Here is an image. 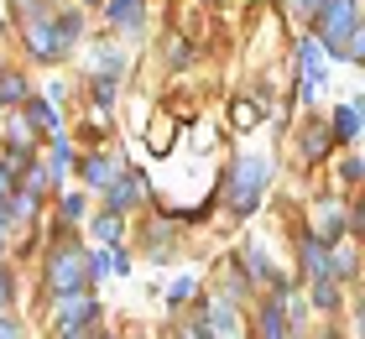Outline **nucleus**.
<instances>
[{"label":"nucleus","mask_w":365,"mask_h":339,"mask_svg":"<svg viewBox=\"0 0 365 339\" xmlns=\"http://www.w3.org/2000/svg\"><path fill=\"white\" fill-rule=\"evenodd\" d=\"M272 173H277V167L267 157H240L235 167H230V183H225V209L235 219L256 214L261 198H267V188H272Z\"/></svg>","instance_id":"1"},{"label":"nucleus","mask_w":365,"mask_h":339,"mask_svg":"<svg viewBox=\"0 0 365 339\" xmlns=\"http://www.w3.org/2000/svg\"><path fill=\"white\" fill-rule=\"evenodd\" d=\"M42 287H47V298H73V293H89L94 287V271H89V251L84 246H53L47 251V277H42Z\"/></svg>","instance_id":"2"},{"label":"nucleus","mask_w":365,"mask_h":339,"mask_svg":"<svg viewBox=\"0 0 365 339\" xmlns=\"http://www.w3.org/2000/svg\"><path fill=\"white\" fill-rule=\"evenodd\" d=\"M355 21H360V0H324V6L313 11V37H319L324 53L339 58V47H344Z\"/></svg>","instance_id":"3"},{"label":"nucleus","mask_w":365,"mask_h":339,"mask_svg":"<svg viewBox=\"0 0 365 339\" xmlns=\"http://www.w3.org/2000/svg\"><path fill=\"white\" fill-rule=\"evenodd\" d=\"M26 53L37 58V63H58L68 47H63V37H58V26H53V6L47 0H26Z\"/></svg>","instance_id":"4"},{"label":"nucleus","mask_w":365,"mask_h":339,"mask_svg":"<svg viewBox=\"0 0 365 339\" xmlns=\"http://www.w3.org/2000/svg\"><path fill=\"white\" fill-rule=\"evenodd\" d=\"M99 303H94V293H73V298H58V313H53V334H63V339H78V334H99Z\"/></svg>","instance_id":"5"},{"label":"nucleus","mask_w":365,"mask_h":339,"mask_svg":"<svg viewBox=\"0 0 365 339\" xmlns=\"http://www.w3.org/2000/svg\"><path fill=\"white\" fill-rule=\"evenodd\" d=\"M261 339H282V334H297L292 329V318H287V287H272L267 298H261V308H256V329Z\"/></svg>","instance_id":"6"},{"label":"nucleus","mask_w":365,"mask_h":339,"mask_svg":"<svg viewBox=\"0 0 365 339\" xmlns=\"http://www.w3.org/2000/svg\"><path fill=\"white\" fill-rule=\"evenodd\" d=\"M204 334H209V339L251 334V329H245V313H240V303H230V298H209V303H204Z\"/></svg>","instance_id":"7"},{"label":"nucleus","mask_w":365,"mask_h":339,"mask_svg":"<svg viewBox=\"0 0 365 339\" xmlns=\"http://www.w3.org/2000/svg\"><path fill=\"white\" fill-rule=\"evenodd\" d=\"M297 266H303V282H313V277H334L329 271V241L319 230H303L297 235ZM339 282V277H334Z\"/></svg>","instance_id":"8"},{"label":"nucleus","mask_w":365,"mask_h":339,"mask_svg":"<svg viewBox=\"0 0 365 339\" xmlns=\"http://www.w3.org/2000/svg\"><path fill=\"white\" fill-rule=\"evenodd\" d=\"M329 63L319 53V37H297V89H324Z\"/></svg>","instance_id":"9"},{"label":"nucleus","mask_w":365,"mask_h":339,"mask_svg":"<svg viewBox=\"0 0 365 339\" xmlns=\"http://www.w3.org/2000/svg\"><path fill=\"white\" fill-rule=\"evenodd\" d=\"M141 203H146V178H141V173H125V167H120V178L105 188V209L130 214V209H141Z\"/></svg>","instance_id":"10"},{"label":"nucleus","mask_w":365,"mask_h":339,"mask_svg":"<svg viewBox=\"0 0 365 339\" xmlns=\"http://www.w3.org/2000/svg\"><path fill=\"white\" fill-rule=\"evenodd\" d=\"M235 261L245 266V277H251L256 287H282V277H277V266L267 261V246H261V241H245Z\"/></svg>","instance_id":"11"},{"label":"nucleus","mask_w":365,"mask_h":339,"mask_svg":"<svg viewBox=\"0 0 365 339\" xmlns=\"http://www.w3.org/2000/svg\"><path fill=\"white\" fill-rule=\"evenodd\" d=\"M78 173H84L89 188H110V183L120 178V157H115V151H89V157L78 162Z\"/></svg>","instance_id":"12"},{"label":"nucleus","mask_w":365,"mask_h":339,"mask_svg":"<svg viewBox=\"0 0 365 339\" xmlns=\"http://www.w3.org/2000/svg\"><path fill=\"white\" fill-rule=\"evenodd\" d=\"M99 6H105V21L120 31H141L146 21V0H99Z\"/></svg>","instance_id":"13"},{"label":"nucleus","mask_w":365,"mask_h":339,"mask_svg":"<svg viewBox=\"0 0 365 339\" xmlns=\"http://www.w3.org/2000/svg\"><path fill=\"white\" fill-rule=\"evenodd\" d=\"M313 230H319L324 241H339V235H344V203L334 193L319 198V209H313Z\"/></svg>","instance_id":"14"},{"label":"nucleus","mask_w":365,"mask_h":339,"mask_svg":"<svg viewBox=\"0 0 365 339\" xmlns=\"http://www.w3.org/2000/svg\"><path fill=\"white\" fill-rule=\"evenodd\" d=\"M0 121H6V126H0V136H6L11 151H31V141H37V126H26V110H21V105H16L11 115H0Z\"/></svg>","instance_id":"15"},{"label":"nucleus","mask_w":365,"mask_h":339,"mask_svg":"<svg viewBox=\"0 0 365 339\" xmlns=\"http://www.w3.org/2000/svg\"><path fill=\"white\" fill-rule=\"evenodd\" d=\"M89 230H94L99 246H120V241H125V214H120V209H99V214L89 219Z\"/></svg>","instance_id":"16"},{"label":"nucleus","mask_w":365,"mask_h":339,"mask_svg":"<svg viewBox=\"0 0 365 339\" xmlns=\"http://www.w3.org/2000/svg\"><path fill=\"white\" fill-rule=\"evenodd\" d=\"M42 167H47V178H53V188H58L63 178H68V167H78V151H73L68 136H53V157H47Z\"/></svg>","instance_id":"17"},{"label":"nucleus","mask_w":365,"mask_h":339,"mask_svg":"<svg viewBox=\"0 0 365 339\" xmlns=\"http://www.w3.org/2000/svg\"><path fill=\"white\" fill-rule=\"evenodd\" d=\"M53 26H58L63 47H78V42H84V6H63V11H53Z\"/></svg>","instance_id":"18"},{"label":"nucleus","mask_w":365,"mask_h":339,"mask_svg":"<svg viewBox=\"0 0 365 339\" xmlns=\"http://www.w3.org/2000/svg\"><path fill=\"white\" fill-rule=\"evenodd\" d=\"M329 271H334L339 282H350L355 271H360V261H355V246L344 241V235H339V241H329Z\"/></svg>","instance_id":"19"},{"label":"nucleus","mask_w":365,"mask_h":339,"mask_svg":"<svg viewBox=\"0 0 365 339\" xmlns=\"http://www.w3.org/2000/svg\"><path fill=\"white\" fill-rule=\"evenodd\" d=\"M26 121L31 126H37L42 136H63V121H58V115H53V105H47V99H37V94H26Z\"/></svg>","instance_id":"20"},{"label":"nucleus","mask_w":365,"mask_h":339,"mask_svg":"<svg viewBox=\"0 0 365 339\" xmlns=\"http://www.w3.org/2000/svg\"><path fill=\"white\" fill-rule=\"evenodd\" d=\"M360 110H355V99H350V105H339L334 115H329V131H334V141H344V146H350L355 141V136H360Z\"/></svg>","instance_id":"21"},{"label":"nucleus","mask_w":365,"mask_h":339,"mask_svg":"<svg viewBox=\"0 0 365 339\" xmlns=\"http://www.w3.org/2000/svg\"><path fill=\"white\" fill-rule=\"evenodd\" d=\"M329 146H334V131H329V121H308V131H303V162H319Z\"/></svg>","instance_id":"22"},{"label":"nucleus","mask_w":365,"mask_h":339,"mask_svg":"<svg viewBox=\"0 0 365 339\" xmlns=\"http://www.w3.org/2000/svg\"><path fill=\"white\" fill-rule=\"evenodd\" d=\"M303 287H308V298H313V308H319V313H334L339 308V282L334 277H313Z\"/></svg>","instance_id":"23"},{"label":"nucleus","mask_w":365,"mask_h":339,"mask_svg":"<svg viewBox=\"0 0 365 339\" xmlns=\"http://www.w3.org/2000/svg\"><path fill=\"white\" fill-rule=\"evenodd\" d=\"M89 271H94V277H110V271H115V277H120V271H130V256H125V251H94V256H89Z\"/></svg>","instance_id":"24"},{"label":"nucleus","mask_w":365,"mask_h":339,"mask_svg":"<svg viewBox=\"0 0 365 339\" xmlns=\"http://www.w3.org/2000/svg\"><path fill=\"white\" fill-rule=\"evenodd\" d=\"M0 105H26V79L16 74V68L0 74Z\"/></svg>","instance_id":"25"},{"label":"nucleus","mask_w":365,"mask_h":339,"mask_svg":"<svg viewBox=\"0 0 365 339\" xmlns=\"http://www.w3.org/2000/svg\"><path fill=\"white\" fill-rule=\"evenodd\" d=\"M339 58H344V63H365V16H360V21L350 26V37H344Z\"/></svg>","instance_id":"26"},{"label":"nucleus","mask_w":365,"mask_h":339,"mask_svg":"<svg viewBox=\"0 0 365 339\" xmlns=\"http://www.w3.org/2000/svg\"><path fill=\"white\" fill-rule=\"evenodd\" d=\"M84 214H89V198L84 193H63L58 198V219H63V225H78Z\"/></svg>","instance_id":"27"},{"label":"nucleus","mask_w":365,"mask_h":339,"mask_svg":"<svg viewBox=\"0 0 365 339\" xmlns=\"http://www.w3.org/2000/svg\"><path fill=\"white\" fill-rule=\"evenodd\" d=\"M89 94H94V105L105 110V105H115V94H120V84H115L110 74H94V79H89Z\"/></svg>","instance_id":"28"},{"label":"nucleus","mask_w":365,"mask_h":339,"mask_svg":"<svg viewBox=\"0 0 365 339\" xmlns=\"http://www.w3.org/2000/svg\"><path fill=\"white\" fill-rule=\"evenodd\" d=\"M339 183H350V188L365 183V157H360V151H344V157H339Z\"/></svg>","instance_id":"29"},{"label":"nucleus","mask_w":365,"mask_h":339,"mask_svg":"<svg viewBox=\"0 0 365 339\" xmlns=\"http://www.w3.org/2000/svg\"><path fill=\"white\" fill-rule=\"evenodd\" d=\"M230 121H235V131H251V126L261 121L256 99H235V105H230Z\"/></svg>","instance_id":"30"},{"label":"nucleus","mask_w":365,"mask_h":339,"mask_svg":"<svg viewBox=\"0 0 365 339\" xmlns=\"http://www.w3.org/2000/svg\"><path fill=\"white\" fill-rule=\"evenodd\" d=\"M188 298H198V277H178V282L168 287V308H182Z\"/></svg>","instance_id":"31"},{"label":"nucleus","mask_w":365,"mask_h":339,"mask_svg":"<svg viewBox=\"0 0 365 339\" xmlns=\"http://www.w3.org/2000/svg\"><path fill=\"white\" fill-rule=\"evenodd\" d=\"M16 334H26V329H21V318H16L11 308H0V339H16Z\"/></svg>","instance_id":"32"},{"label":"nucleus","mask_w":365,"mask_h":339,"mask_svg":"<svg viewBox=\"0 0 365 339\" xmlns=\"http://www.w3.org/2000/svg\"><path fill=\"white\" fill-rule=\"evenodd\" d=\"M324 0H287V11L297 16V21H313V11H319Z\"/></svg>","instance_id":"33"},{"label":"nucleus","mask_w":365,"mask_h":339,"mask_svg":"<svg viewBox=\"0 0 365 339\" xmlns=\"http://www.w3.org/2000/svg\"><path fill=\"white\" fill-rule=\"evenodd\" d=\"M11 193H16V173H11L6 162H0V198H11Z\"/></svg>","instance_id":"34"},{"label":"nucleus","mask_w":365,"mask_h":339,"mask_svg":"<svg viewBox=\"0 0 365 339\" xmlns=\"http://www.w3.org/2000/svg\"><path fill=\"white\" fill-rule=\"evenodd\" d=\"M350 230H355V235H365V193H360V203L350 209Z\"/></svg>","instance_id":"35"},{"label":"nucleus","mask_w":365,"mask_h":339,"mask_svg":"<svg viewBox=\"0 0 365 339\" xmlns=\"http://www.w3.org/2000/svg\"><path fill=\"white\" fill-rule=\"evenodd\" d=\"M0 308H11V271H6V261H0Z\"/></svg>","instance_id":"36"},{"label":"nucleus","mask_w":365,"mask_h":339,"mask_svg":"<svg viewBox=\"0 0 365 339\" xmlns=\"http://www.w3.org/2000/svg\"><path fill=\"white\" fill-rule=\"evenodd\" d=\"M0 256H6V230H0Z\"/></svg>","instance_id":"37"},{"label":"nucleus","mask_w":365,"mask_h":339,"mask_svg":"<svg viewBox=\"0 0 365 339\" xmlns=\"http://www.w3.org/2000/svg\"><path fill=\"white\" fill-rule=\"evenodd\" d=\"M73 6H99V0H73Z\"/></svg>","instance_id":"38"},{"label":"nucleus","mask_w":365,"mask_h":339,"mask_svg":"<svg viewBox=\"0 0 365 339\" xmlns=\"http://www.w3.org/2000/svg\"><path fill=\"white\" fill-rule=\"evenodd\" d=\"M16 6H26V0H16Z\"/></svg>","instance_id":"39"},{"label":"nucleus","mask_w":365,"mask_h":339,"mask_svg":"<svg viewBox=\"0 0 365 339\" xmlns=\"http://www.w3.org/2000/svg\"><path fill=\"white\" fill-rule=\"evenodd\" d=\"M0 141H6V136H0Z\"/></svg>","instance_id":"40"}]
</instances>
